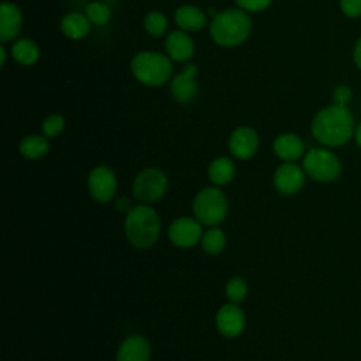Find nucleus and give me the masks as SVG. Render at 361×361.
<instances>
[{"instance_id":"obj_2","label":"nucleus","mask_w":361,"mask_h":361,"mask_svg":"<svg viewBox=\"0 0 361 361\" xmlns=\"http://www.w3.org/2000/svg\"><path fill=\"white\" fill-rule=\"evenodd\" d=\"M251 32V18L243 10L230 8L216 14L210 23V35L221 47H235Z\"/></svg>"},{"instance_id":"obj_8","label":"nucleus","mask_w":361,"mask_h":361,"mask_svg":"<svg viewBox=\"0 0 361 361\" xmlns=\"http://www.w3.org/2000/svg\"><path fill=\"white\" fill-rule=\"evenodd\" d=\"M169 240L173 245L180 248L193 247L202 240V226L190 217H179L172 221L168 231Z\"/></svg>"},{"instance_id":"obj_21","label":"nucleus","mask_w":361,"mask_h":361,"mask_svg":"<svg viewBox=\"0 0 361 361\" xmlns=\"http://www.w3.org/2000/svg\"><path fill=\"white\" fill-rule=\"evenodd\" d=\"M11 55H13L14 61H17L18 63L31 65L38 59L39 51H38V47L34 41H31L28 38H23V39H18L13 45Z\"/></svg>"},{"instance_id":"obj_15","label":"nucleus","mask_w":361,"mask_h":361,"mask_svg":"<svg viewBox=\"0 0 361 361\" xmlns=\"http://www.w3.org/2000/svg\"><path fill=\"white\" fill-rule=\"evenodd\" d=\"M21 24L20 8L8 1H4L0 7V39L3 42L11 41L18 35Z\"/></svg>"},{"instance_id":"obj_3","label":"nucleus","mask_w":361,"mask_h":361,"mask_svg":"<svg viewBox=\"0 0 361 361\" xmlns=\"http://www.w3.org/2000/svg\"><path fill=\"white\" fill-rule=\"evenodd\" d=\"M126 235L137 248L151 247L159 235V219L152 207L135 206L126 219Z\"/></svg>"},{"instance_id":"obj_24","label":"nucleus","mask_w":361,"mask_h":361,"mask_svg":"<svg viewBox=\"0 0 361 361\" xmlns=\"http://www.w3.org/2000/svg\"><path fill=\"white\" fill-rule=\"evenodd\" d=\"M144 27L151 35L159 37L166 31L168 20L161 11H151L144 18Z\"/></svg>"},{"instance_id":"obj_5","label":"nucleus","mask_w":361,"mask_h":361,"mask_svg":"<svg viewBox=\"0 0 361 361\" xmlns=\"http://www.w3.org/2000/svg\"><path fill=\"white\" fill-rule=\"evenodd\" d=\"M196 219L206 226H216L227 216V199L217 188H204L193 202Z\"/></svg>"},{"instance_id":"obj_9","label":"nucleus","mask_w":361,"mask_h":361,"mask_svg":"<svg viewBox=\"0 0 361 361\" xmlns=\"http://www.w3.org/2000/svg\"><path fill=\"white\" fill-rule=\"evenodd\" d=\"M87 185H89V190H90L92 196L97 202L104 203V202H109L114 196L117 180H116L114 172L110 168L97 166L90 172Z\"/></svg>"},{"instance_id":"obj_6","label":"nucleus","mask_w":361,"mask_h":361,"mask_svg":"<svg viewBox=\"0 0 361 361\" xmlns=\"http://www.w3.org/2000/svg\"><path fill=\"white\" fill-rule=\"evenodd\" d=\"M303 168L310 178L319 182L334 180L341 172L338 158L333 152L323 148L310 149L305 155Z\"/></svg>"},{"instance_id":"obj_34","label":"nucleus","mask_w":361,"mask_h":361,"mask_svg":"<svg viewBox=\"0 0 361 361\" xmlns=\"http://www.w3.org/2000/svg\"><path fill=\"white\" fill-rule=\"evenodd\" d=\"M0 55H1V65L4 63V59H6V52H4V48L0 47Z\"/></svg>"},{"instance_id":"obj_20","label":"nucleus","mask_w":361,"mask_h":361,"mask_svg":"<svg viewBox=\"0 0 361 361\" xmlns=\"http://www.w3.org/2000/svg\"><path fill=\"white\" fill-rule=\"evenodd\" d=\"M234 171H235L234 164L228 158L220 157L209 165L207 173H209V179L214 185H226L233 179Z\"/></svg>"},{"instance_id":"obj_11","label":"nucleus","mask_w":361,"mask_h":361,"mask_svg":"<svg viewBox=\"0 0 361 361\" xmlns=\"http://www.w3.org/2000/svg\"><path fill=\"white\" fill-rule=\"evenodd\" d=\"M305 182L303 171L295 164L281 165L274 175V185L281 195H293L300 190Z\"/></svg>"},{"instance_id":"obj_12","label":"nucleus","mask_w":361,"mask_h":361,"mask_svg":"<svg viewBox=\"0 0 361 361\" xmlns=\"http://www.w3.org/2000/svg\"><path fill=\"white\" fill-rule=\"evenodd\" d=\"M216 324L223 336L235 337L243 331L245 326V317L243 310L235 303H228L221 306L217 312Z\"/></svg>"},{"instance_id":"obj_25","label":"nucleus","mask_w":361,"mask_h":361,"mask_svg":"<svg viewBox=\"0 0 361 361\" xmlns=\"http://www.w3.org/2000/svg\"><path fill=\"white\" fill-rule=\"evenodd\" d=\"M86 17L96 25H103L110 20V8L102 1H93L86 6Z\"/></svg>"},{"instance_id":"obj_17","label":"nucleus","mask_w":361,"mask_h":361,"mask_svg":"<svg viewBox=\"0 0 361 361\" xmlns=\"http://www.w3.org/2000/svg\"><path fill=\"white\" fill-rule=\"evenodd\" d=\"M303 149L305 147L302 140L295 134H281L274 141V151L276 157L288 162L300 158Z\"/></svg>"},{"instance_id":"obj_13","label":"nucleus","mask_w":361,"mask_h":361,"mask_svg":"<svg viewBox=\"0 0 361 361\" xmlns=\"http://www.w3.org/2000/svg\"><path fill=\"white\" fill-rule=\"evenodd\" d=\"M228 147L235 158L248 159L257 152L258 135L251 127H240L233 131Z\"/></svg>"},{"instance_id":"obj_28","label":"nucleus","mask_w":361,"mask_h":361,"mask_svg":"<svg viewBox=\"0 0 361 361\" xmlns=\"http://www.w3.org/2000/svg\"><path fill=\"white\" fill-rule=\"evenodd\" d=\"M341 11L348 17L361 16V0H340Z\"/></svg>"},{"instance_id":"obj_14","label":"nucleus","mask_w":361,"mask_h":361,"mask_svg":"<svg viewBox=\"0 0 361 361\" xmlns=\"http://www.w3.org/2000/svg\"><path fill=\"white\" fill-rule=\"evenodd\" d=\"M149 355L151 347L147 338L134 334L121 343L117 351V361H148Z\"/></svg>"},{"instance_id":"obj_26","label":"nucleus","mask_w":361,"mask_h":361,"mask_svg":"<svg viewBox=\"0 0 361 361\" xmlns=\"http://www.w3.org/2000/svg\"><path fill=\"white\" fill-rule=\"evenodd\" d=\"M247 290H248L247 282L240 276L231 278L226 286V295H227L228 300L235 305H238L240 302L244 300V298L247 296Z\"/></svg>"},{"instance_id":"obj_29","label":"nucleus","mask_w":361,"mask_h":361,"mask_svg":"<svg viewBox=\"0 0 361 361\" xmlns=\"http://www.w3.org/2000/svg\"><path fill=\"white\" fill-rule=\"evenodd\" d=\"M237 4L247 11H261L271 4V0H235Z\"/></svg>"},{"instance_id":"obj_31","label":"nucleus","mask_w":361,"mask_h":361,"mask_svg":"<svg viewBox=\"0 0 361 361\" xmlns=\"http://www.w3.org/2000/svg\"><path fill=\"white\" fill-rule=\"evenodd\" d=\"M116 207L118 209V212H121V213H126V214H128L130 213V210L133 209V206H131V200L128 199V197H118L117 200H116Z\"/></svg>"},{"instance_id":"obj_4","label":"nucleus","mask_w":361,"mask_h":361,"mask_svg":"<svg viewBox=\"0 0 361 361\" xmlns=\"http://www.w3.org/2000/svg\"><path fill=\"white\" fill-rule=\"evenodd\" d=\"M131 72L141 83L159 86L169 79L172 73V63L168 56L159 52L145 51L133 58Z\"/></svg>"},{"instance_id":"obj_19","label":"nucleus","mask_w":361,"mask_h":361,"mask_svg":"<svg viewBox=\"0 0 361 361\" xmlns=\"http://www.w3.org/2000/svg\"><path fill=\"white\" fill-rule=\"evenodd\" d=\"M61 30L62 32L72 38V39H79L83 38L89 30H90V21L86 17V14L80 13H69L63 16L61 21Z\"/></svg>"},{"instance_id":"obj_33","label":"nucleus","mask_w":361,"mask_h":361,"mask_svg":"<svg viewBox=\"0 0 361 361\" xmlns=\"http://www.w3.org/2000/svg\"><path fill=\"white\" fill-rule=\"evenodd\" d=\"M355 141H357V144L361 147V123L358 124V127H357V130H355Z\"/></svg>"},{"instance_id":"obj_30","label":"nucleus","mask_w":361,"mask_h":361,"mask_svg":"<svg viewBox=\"0 0 361 361\" xmlns=\"http://www.w3.org/2000/svg\"><path fill=\"white\" fill-rule=\"evenodd\" d=\"M333 99H334V104L338 106H345L350 99H351V90L347 86H338L334 89L333 92Z\"/></svg>"},{"instance_id":"obj_10","label":"nucleus","mask_w":361,"mask_h":361,"mask_svg":"<svg viewBox=\"0 0 361 361\" xmlns=\"http://www.w3.org/2000/svg\"><path fill=\"white\" fill-rule=\"evenodd\" d=\"M196 65L189 63L183 68L180 73H178L171 82V93L179 103H189L197 94V83H196Z\"/></svg>"},{"instance_id":"obj_32","label":"nucleus","mask_w":361,"mask_h":361,"mask_svg":"<svg viewBox=\"0 0 361 361\" xmlns=\"http://www.w3.org/2000/svg\"><path fill=\"white\" fill-rule=\"evenodd\" d=\"M354 62H355V65L361 69V37H360V39L357 41L355 48H354Z\"/></svg>"},{"instance_id":"obj_1","label":"nucleus","mask_w":361,"mask_h":361,"mask_svg":"<svg viewBox=\"0 0 361 361\" xmlns=\"http://www.w3.org/2000/svg\"><path fill=\"white\" fill-rule=\"evenodd\" d=\"M314 138L330 147H337L350 140L354 133V120L345 106L331 104L320 110L312 121Z\"/></svg>"},{"instance_id":"obj_27","label":"nucleus","mask_w":361,"mask_h":361,"mask_svg":"<svg viewBox=\"0 0 361 361\" xmlns=\"http://www.w3.org/2000/svg\"><path fill=\"white\" fill-rule=\"evenodd\" d=\"M65 127V120L61 114H51L42 123V134L45 137H56Z\"/></svg>"},{"instance_id":"obj_7","label":"nucleus","mask_w":361,"mask_h":361,"mask_svg":"<svg viewBox=\"0 0 361 361\" xmlns=\"http://www.w3.org/2000/svg\"><path fill=\"white\" fill-rule=\"evenodd\" d=\"M166 186L168 180L162 171L147 168L137 175L133 183V195L141 203H151L164 196Z\"/></svg>"},{"instance_id":"obj_22","label":"nucleus","mask_w":361,"mask_h":361,"mask_svg":"<svg viewBox=\"0 0 361 361\" xmlns=\"http://www.w3.org/2000/svg\"><path fill=\"white\" fill-rule=\"evenodd\" d=\"M49 149L45 135H28L20 142V152L28 159L44 157Z\"/></svg>"},{"instance_id":"obj_16","label":"nucleus","mask_w":361,"mask_h":361,"mask_svg":"<svg viewBox=\"0 0 361 361\" xmlns=\"http://www.w3.org/2000/svg\"><path fill=\"white\" fill-rule=\"evenodd\" d=\"M168 55L178 62L188 61L195 52V44L192 38L183 31H172L165 41Z\"/></svg>"},{"instance_id":"obj_23","label":"nucleus","mask_w":361,"mask_h":361,"mask_svg":"<svg viewBox=\"0 0 361 361\" xmlns=\"http://www.w3.org/2000/svg\"><path fill=\"white\" fill-rule=\"evenodd\" d=\"M202 248L210 254V255H214V254H219L224 250L226 247V235L224 233L217 228V227H213V228H209L203 235H202Z\"/></svg>"},{"instance_id":"obj_18","label":"nucleus","mask_w":361,"mask_h":361,"mask_svg":"<svg viewBox=\"0 0 361 361\" xmlns=\"http://www.w3.org/2000/svg\"><path fill=\"white\" fill-rule=\"evenodd\" d=\"M175 21L185 31H197L204 27L206 16L195 6H182L175 13Z\"/></svg>"}]
</instances>
